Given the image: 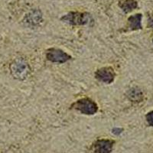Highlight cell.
<instances>
[{
  "mask_svg": "<svg viewBox=\"0 0 153 153\" xmlns=\"http://www.w3.org/2000/svg\"><path fill=\"white\" fill-rule=\"evenodd\" d=\"M146 119H147V121L149 123V125L153 126V112L149 113L146 116Z\"/></svg>",
  "mask_w": 153,
  "mask_h": 153,
  "instance_id": "cell-11",
  "label": "cell"
},
{
  "mask_svg": "<svg viewBox=\"0 0 153 153\" xmlns=\"http://www.w3.org/2000/svg\"><path fill=\"white\" fill-rule=\"evenodd\" d=\"M141 20L142 15L136 14L135 16H130L128 19L129 22V27L131 30H136L141 28Z\"/></svg>",
  "mask_w": 153,
  "mask_h": 153,
  "instance_id": "cell-9",
  "label": "cell"
},
{
  "mask_svg": "<svg viewBox=\"0 0 153 153\" xmlns=\"http://www.w3.org/2000/svg\"><path fill=\"white\" fill-rule=\"evenodd\" d=\"M114 142L110 139H98L94 144L96 153H111Z\"/></svg>",
  "mask_w": 153,
  "mask_h": 153,
  "instance_id": "cell-6",
  "label": "cell"
},
{
  "mask_svg": "<svg viewBox=\"0 0 153 153\" xmlns=\"http://www.w3.org/2000/svg\"><path fill=\"white\" fill-rule=\"evenodd\" d=\"M42 21V12L39 10H32L24 19V22L28 26L34 27L40 24Z\"/></svg>",
  "mask_w": 153,
  "mask_h": 153,
  "instance_id": "cell-7",
  "label": "cell"
},
{
  "mask_svg": "<svg viewBox=\"0 0 153 153\" xmlns=\"http://www.w3.org/2000/svg\"><path fill=\"white\" fill-rule=\"evenodd\" d=\"M142 94L140 93V91L136 90V89H132L128 94V97L132 100H139Z\"/></svg>",
  "mask_w": 153,
  "mask_h": 153,
  "instance_id": "cell-10",
  "label": "cell"
},
{
  "mask_svg": "<svg viewBox=\"0 0 153 153\" xmlns=\"http://www.w3.org/2000/svg\"><path fill=\"white\" fill-rule=\"evenodd\" d=\"M10 71L14 78L23 80L29 75L30 67L25 59L17 58L11 64Z\"/></svg>",
  "mask_w": 153,
  "mask_h": 153,
  "instance_id": "cell-1",
  "label": "cell"
},
{
  "mask_svg": "<svg viewBox=\"0 0 153 153\" xmlns=\"http://www.w3.org/2000/svg\"><path fill=\"white\" fill-rule=\"evenodd\" d=\"M96 78L104 83L110 84L114 80L115 73L113 68H103L97 70L95 73Z\"/></svg>",
  "mask_w": 153,
  "mask_h": 153,
  "instance_id": "cell-5",
  "label": "cell"
},
{
  "mask_svg": "<svg viewBox=\"0 0 153 153\" xmlns=\"http://www.w3.org/2000/svg\"><path fill=\"white\" fill-rule=\"evenodd\" d=\"M46 57L48 61L54 63H65L71 59V57L61 49H48L46 54Z\"/></svg>",
  "mask_w": 153,
  "mask_h": 153,
  "instance_id": "cell-4",
  "label": "cell"
},
{
  "mask_svg": "<svg viewBox=\"0 0 153 153\" xmlns=\"http://www.w3.org/2000/svg\"><path fill=\"white\" fill-rule=\"evenodd\" d=\"M72 107L80 111V113L87 115H93L97 112L98 107L95 102L88 98L80 99L75 102Z\"/></svg>",
  "mask_w": 153,
  "mask_h": 153,
  "instance_id": "cell-3",
  "label": "cell"
},
{
  "mask_svg": "<svg viewBox=\"0 0 153 153\" xmlns=\"http://www.w3.org/2000/svg\"><path fill=\"white\" fill-rule=\"evenodd\" d=\"M123 129H120V128H114L113 129V133L115 134V135H119L122 132Z\"/></svg>",
  "mask_w": 153,
  "mask_h": 153,
  "instance_id": "cell-12",
  "label": "cell"
},
{
  "mask_svg": "<svg viewBox=\"0 0 153 153\" xmlns=\"http://www.w3.org/2000/svg\"><path fill=\"white\" fill-rule=\"evenodd\" d=\"M61 20L71 25H85L92 21V17L88 12H72L63 16Z\"/></svg>",
  "mask_w": 153,
  "mask_h": 153,
  "instance_id": "cell-2",
  "label": "cell"
},
{
  "mask_svg": "<svg viewBox=\"0 0 153 153\" xmlns=\"http://www.w3.org/2000/svg\"><path fill=\"white\" fill-rule=\"evenodd\" d=\"M119 6L124 12L128 13L137 7V2L135 0H121L119 2Z\"/></svg>",
  "mask_w": 153,
  "mask_h": 153,
  "instance_id": "cell-8",
  "label": "cell"
}]
</instances>
